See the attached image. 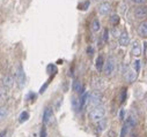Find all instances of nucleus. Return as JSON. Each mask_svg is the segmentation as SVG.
Listing matches in <instances>:
<instances>
[{
	"mask_svg": "<svg viewBox=\"0 0 147 137\" xmlns=\"http://www.w3.org/2000/svg\"><path fill=\"white\" fill-rule=\"evenodd\" d=\"M90 29H92L93 32L100 31V29H101V23H100V21H98L97 19H94V20H93V22H92V24H90Z\"/></svg>",
	"mask_w": 147,
	"mask_h": 137,
	"instance_id": "18",
	"label": "nucleus"
},
{
	"mask_svg": "<svg viewBox=\"0 0 147 137\" xmlns=\"http://www.w3.org/2000/svg\"><path fill=\"white\" fill-rule=\"evenodd\" d=\"M103 101V96L101 92L98 91H94L93 93L89 94V100H88V104L94 108V107H97V106H101Z\"/></svg>",
	"mask_w": 147,
	"mask_h": 137,
	"instance_id": "3",
	"label": "nucleus"
},
{
	"mask_svg": "<svg viewBox=\"0 0 147 137\" xmlns=\"http://www.w3.org/2000/svg\"><path fill=\"white\" fill-rule=\"evenodd\" d=\"M87 53H88V55H93V53H94V49H93L92 46H88V47H87Z\"/></svg>",
	"mask_w": 147,
	"mask_h": 137,
	"instance_id": "32",
	"label": "nucleus"
},
{
	"mask_svg": "<svg viewBox=\"0 0 147 137\" xmlns=\"http://www.w3.org/2000/svg\"><path fill=\"white\" fill-rule=\"evenodd\" d=\"M7 136V130H3L0 132V137H6Z\"/></svg>",
	"mask_w": 147,
	"mask_h": 137,
	"instance_id": "34",
	"label": "nucleus"
},
{
	"mask_svg": "<svg viewBox=\"0 0 147 137\" xmlns=\"http://www.w3.org/2000/svg\"><path fill=\"white\" fill-rule=\"evenodd\" d=\"M3 84H4V88L6 90L13 88V85H14V77L12 75H6L4 77V80H3Z\"/></svg>",
	"mask_w": 147,
	"mask_h": 137,
	"instance_id": "12",
	"label": "nucleus"
},
{
	"mask_svg": "<svg viewBox=\"0 0 147 137\" xmlns=\"http://www.w3.org/2000/svg\"><path fill=\"white\" fill-rule=\"evenodd\" d=\"M93 86H94V89L96 90V91H100V90H102L103 88H104V85H105V83H104V80H102L101 77H94L93 78Z\"/></svg>",
	"mask_w": 147,
	"mask_h": 137,
	"instance_id": "11",
	"label": "nucleus"
},
{
	"mask_svg": "<svg viewBox=\"0 0 147 137\" xmlns=\"http://www.w3.org/2000/svg\"><path fill=\"white\" fill-rule=\"evenodd\" d=\"M127 129H129V127H127L126 124H124V126H123V128H122V132H121V137H125V136H126V132H127Z\"/></svg>",
	"mask_w": 147,
	"mask_h": 137,
	"instance_id": "25",
	"label": "nucleus"
},
{
	"mask_svg": "<svg viewBox=\"0 0 147 137\" xmlns=\"http://www.w3.org/2000/svg\"><path fill=\"white\" fill-rule=\"evenodd\" d=\"M107 124H108L107 119H102L101 121L97 122V130H98V131H103V130L107 128Z\"/></svg>",
	"mask_w": 147,
	"mask_h": 137,
	"instance_id": "20",
	"label": "nucleus"
},
{
	"mask_svg": "<svg viewBox=\"0 0 147 137\" xmlns=\"http://www.w3.org/2000/svg\"><path fill=\"white\" fill-rule=\"evenodd\" d=\"M105 108L102 107V106H97V107H94L90 112H89V119L94 122H98L101 121L102 119H104L105 116Z\"/></svg>",
	"mask_w": 147,
	"mask_h": 137,
	"instance_id": "1",
	"label": "nucleus"
},
{
	"mask_svg": "<svg viewBox=\"0 0 147 137\" xmlns=\"http://www.w3.org/2000/svg\"><path fill=\"white\" fill-rule=\"evenodd\" d=\"M88 6H89V3H88V1H86V3L84 4V5H81V6H79V7H80V8L82 9V11H86Z\"/></svg>",
	"mask_w": 147,
	"mask_h": 137,
	"instance_id": "31",
	"label": "nucleus"
},
{
	"mask_svg": "<svg viewBox=\"0 0 147 137\" xmlns=\"http://www.w3.org/2000/svg\"><path fill=\"white\" fill-rule=\"evenodd\" d=\"M131 53L134 57H140L141 55L142 49H141V45H140V43L138 41H134L133 42V45H132V49H131Z\"/></svg>",
	"mask_w": 147,
	"mask_h": 137,
	"instance_id": "10",
	"label": "nucleus"
},
{
	"mask_svg": "<svg viewBox=\"0 0 147 137\" xmlns=\"http://www.w3.org/2000/svg\"><path fill=\"white\" fill-rule=\"evenodd\" d=\"M104 65H105V61H104V58L103 55H98L96 58V61H95V67L98 72H102L103 68H104Z\"/></svg>",
	"mask_w": 147,
	"mask_h": 137,
	"instance_id": "13",
	"label": "nucleus"
},
{
	"mask_svg": "<svg viewBox=\"0 0 147 137\" xmlns=\"http://www.w3.org/2000/svg\"><path fill=\"white\" fill-rule=\"evenodd\" d=\"M134 17L140 20L147 17V6L146 5H140L134 9Z\"/></svg>",
	"mask_w": 147,
	"mask_h": 137,
	"instance_id": "7",
	"label": "nucleus"
},
{
	"mask_svg": "<svg viewBox=\"0 0 147 137\" xmlns=\"http://www.w3.org/2000/svg\"><path fill=\"white\" fill-rule=\"evenodd\" d=\"M28 119H29V113H28L27 111L22 112V113L20 114V116H19V121H20V122H24V121H27Z\"/></svg>",
	"mask_w": 147,
	"mask_h": 137,
	"instance_id": "23",
	"label": "nucleus"
},
{
	"mask_svg": "<svg viewBox=\"0 0 147 137\" xmlns=\"http://www.w3.org/2000/svg\"><path fill=\"white\" fill-rule=\"evenodd\" d=\"M108 37H109V31H108V29H105L104 30V35H103V41L108 42Z\"/></svg>",
	"mask_w": 147,
	"mask_h": 137,
	"instance_id": "29",
	"label": "nucleus"
},
{
	"mask_svg": "<svg viewBox=\"0 0 147 137\" xmlns=\"http://www.w3.org/2000/svg\"><path fill=\"white\" fill-rule=\"evenodd\" d=\"M119 16L117 15V14H114L111 17H110V23H111L113 25H117L118 23H119Z\"/></svg>",
	"mask_w": 147,
	"mask_h": 137,
	"instance_id": "22",
	"label": "nucleus"
},
{
	"mask_svg": "<svg viewBox=\"0 0 147 137\" xmlns=\"http://www.w3.org/2000/svg\"><path fill=\"white\" fill-rule=\"evenodd\" d=\"M131 1H133L134 4H139V5H142V4H145L147 0H131Z\"/></svg>",
	"mask_w": 147,
	"mask_h": 137,
	"instance_id": "30",
	"label": "nucleus"
},
{
	"mask_svg": "<svg viewBox=\"0 0 147 137\" xmlns=\"http://www.w3.org/2000/svg\"><path fill=\"white\" fill-rule=\"evenodd\" d=\"M15 82H16L19 89H23L26 85V73H24V69L22 68L21 65L18 66L16 70H15Z\"/></svg>",
	"mask_w": 147,
	"mask_h": 137,
	"instance_id": "2",
	"label": "nucleus"
},
{
	"mask_svg": "<svg viewBox=\"0 0 147 137\" xmlns=\"http://www.w3.org/2000/svg\"><path fill=\"white\" fill-rule=\"evenodd\" d=\"M5 98H6V91L5 90H0V101L5 100Z\"/></svg>",
	"mask_w": 147,
	"mask_h": 137,
	"instance_id": "26",
	"label": "nucleus"
},
{
	"mask_svg": "<svg viewBox=\"0 0 147 137\" xmlns=\"http://www.w3.org/2000/svg\"><path fill=\"white\" fill-rule=\"evenodd\" d=\"M72 89H73V91H74V92H77V93H80V94H82V93L85 92V90H84V86H82L81 82H79L78 80H76L74 82H73Z\"/></svg>",
	"mask_w": 147,
	"mask_h": 137,
	"instance_id": "14",
	"label": "nucleus"
},
{
	"mask_svg": "<svg viewBox=\"0 0 147 137\" xmlns=\"http://www.w3.org/2000/svg\"><path fill=\"white\" fill-rule=\"evenodd\" d=\"M123 76H124L126 82L133 83L136 81V78H137V72L133 70L132 68H130V67H125L124 70H123Z\"/></svg>",
	"mask_w": 147,
	"mask_h": 137,
	"instance_id": "5",
	"label": "nucleus"
},
{
	"mask_svg": "<svg viewBox=\"0 0 147 137\" xmlns=\"http://www.w3.org/2000/svg\"><path fill=\"white\" fill-rule=\"evenodd\" d=\"M7 115H8V107L7 106H0V121L6 119Z\"/></svg>",
	"mask_w": 147,
	"mask_h": 137,
	"instance_id": "19",
	"label": "nucleus"
},
{
	"mask_svg": "<svg viewBox=\"0 0 147 137\" xmlns=\"http://www.w3.org/2000/svg\"><path fill=\"white\" fill-rule=\"evenodd\" d=\"M125 11H126V5L123 3V4H121V6H119V12H121L122 14H124Z\"/></svg>",
	"mask_w": 147,
	"mask_h": 137,
	"instance_id": "27",
	"label": "nucleus"
},
{
	"mask_svg": "<svg viewBox=\"0 0 147 137\" xmlns=\"http://www.w3.org/2000/svg\"><path fill=\"white\" fill-rule=\"evenodd\" d=\"M119 118H121V120H125V111H124V110H121V112H119Z\"/></svg>",
	"mask_w": 147,
	"mask_h": 137,
	"instance_id": "33",
	"label": "nucleus"
},
{
	"mask_svg": "<svg viewBox=\"0 0 147 137\" xmlns=\"http://www.w3.org/2000/svg\"><path fill=\"white\" fill-rule=\"evenodd\" d=\"M110 11H111V4L108 3V1H103L98 5L97 7V12L100 15L104 16V15H108L110 13Z\"/></svg>",
	"mask_w": 147,
	"mask_h": 137,
	"instance_id": "6",
	"label": "nucleus"
},
{
	"mask_svg": "<svg viewBox=\"0 0 147 137\" xmlns=\"http://www.w3.org/2000/svg\"><path fill=\"white\" fill-rule=\"evenodd\" d=\"M72 107L73 110H74L76 112H79L81 111V104H80V99L79 98H76V97H73L72 98Z\"/></svg>",
	"mask_w": 147,
	"mask_h": 137,
	"instance_id": "16",
	"label": "nucleus"
},
{
	"mask_svg": "<svg viewBox=\"0 0 147 137\" xmlns=\"http://www.w3.org/2000/svg\"><path fill=\"white\" fill-rule=\"evenodd\" d=\"M118 43L121 46H127L130 44V37H129V33L126 30H123L121 32V35L118 37Z\"/></svg>",
	"mask_w": 147,
	"mask_h": 137,
	"instance_id": "8",
	"label": "nucleus"
},
{
	"mask_svg": "<svg viewBox=\"0 0 147 137\" xmlns=\"http://www.w3.org/2000/svg\"><path fill=\"white\" fill-rule=\"evenodd\" d=\"M145 102H146V105H147V97H146V99H145Z\"/></svg>",
	"mask_w": 147,
	"mask_h": 137,
	"instance_id": "35",
	"label": "nucleus"
},
{
	"mask_svg": "<svg viewBox=\"0 0 147 137\" xmlns=\"http://www.w3.org/2000/svg\"><path fill=\"white\" fill-rule=\"evenodd\" d=\"M124 124H126L129 128H134V127L137 126V120H136L134 116L130 115V116H127V118L125 119V123H124Z\"/></svg>",
	"mask_w": 147,
	"mask_h": 137,
	"instance_id": "17",
	"label": "nucleus"
},
{
	"mask_svg": "<svg viewBox=\"0 0 147 137\" xmlns=\"http://www.w3.org/2000/svg\"><path fill=\"white\" fill-rule=\"evenodd\" d=\"M115 68H116V61H115V58H114V57H109L108 60L105 61V65H104V68H103V73H104V75H107V76L113 75L114 72H115Z\"/></svg>",
	"mask_w": 147,
	"mask_h": 137,
	"instance_id": "4",
	"label": "nucleus"
},
{
	"mask_svg": "<svg viewBox=\"0 0 147 137\" xmlns=\"http://www.w3.org/2000/svg\"><path fill=\"white\" fill-rule=\"evenodd\" d=\"M139 33L142 38H147V21H144L139 24Z\"/></svg>",
	"mask_w": 147,
	"mask_h": 137,
	"instance_id": "15",
	"label": "nucleus"
},
{
	"mask_svg": "<svg viewBox=\"0 0 147 137\" xmlns=\"http://www.w3.org/2000/svg\"><path fill=\"white\" fill-rule=\"evenodd\" d=\"M126 96H127V90H126V88H123V89L121 90V94H119V101H121V104L125 102Z\"/></svg>",
	"mask_w": 147,
	"mask_h": 137,
	"instance_id": "21",
	"label": "nucleus"
},
{
	"mask_svg": "<svg viewBox=\"0 0 147 137\" xmlns=\"http://www.w3.org/2000/svg\"><path fill=\"white\" fill-rule=\"evenodd\" d=\"M140 68H141V62H140V60H136V61L133 62V69L138 73V72L140 70Z\"/></svg>",
	"mask_w": 147,
	"mask_h": 137,
	"instance_id": "24",
	"label": "nucleus"
},
{
	"mask_svg": "<svg viewBox=\"0 0 147 137\" xmlns=\"http://www.w3.org/2000/svg\"><path fill=\"white\" fill-rule=\"evenodd\" d=\"M40 137H47V128H45V127H42Z\"/></svg>",
	"mask_w": 147,
	"mask_h": 137,
	"instance_id": "28",
	"label": "nucleus"
},
{
	"mask_svg": "<svg viewBox=\"0 0 147 137\" xmlns=\"http://www.w3.org/2000/svg\"><path fill=\"white\" fill-rule=\"evenodd\" d=\"M52 119H53V111L51 107H47L44 110V113H43V123L48 124L52 121Z\"/></svg>",
	"mask_w": 147,
	"mask_h": 137,
	"instance_id": "9",
	"label": "nucleus"
}]
</instances>
